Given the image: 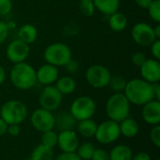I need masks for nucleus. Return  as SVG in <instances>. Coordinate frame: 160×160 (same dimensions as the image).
Returning a JSON list of instances; mask_svg holds the SVG:
<instances>
[{"mask_svg":"<svg viewBox=\"0 0 160 160\" xmlns=\"http://www.w3.org/2000/svg\"><path fill=\"white\" fill-rule=\"evenodd\" d=\"M124 95L130 104L143 106L155 99L152 84L142 79H132L127 82Z\"/></svg>","mask_w":160,"mask_h":160,"instance_id":"1","label":"nucleus"},{"mask_svg":"<svg viewBox=\"0 0 160 160\" xmlns=\"http://www.w3.org/2000/svg\"><path fill=\"white\" fill-rule=\"evenodd\" d=\"M10 82L20 90H29L37 83L36 70L25 61L14 64L10 70Z\"/></svg>","mask_w":160,"mask_h":160,"instance_id":"2","label":"nucleus"},{"mask_svg":"<svg viewBox=\"0 0 160 160\" xmlns=\"http://www.w3.org/2000/svg\"><path fill=\"white\" fill-rule=\"evenodd\" d=\"M106 113L110 120L120 123L129 116L130 103L124 93H114L106 103Z\"/></svg>","mask_w":160,"mask_h":160,"instance_id":"3","label":"nucleus"},{"mask_svg":"<svg viewBox=\"0 0 160 160\" xmlns=\"http://www.w3.org/2000/svg\"><path fill=\"white\" fill-rule=\"evenodd\" d=\"M28 115L26 105L18 99H11L5 102L0 109V118L8 125H21Z\"/></svg>","mask_w":160,"mask_h":160,"instance_id":"4","label":"nucleus"},{"mask_svg":"<svg viewBox=\"0 0 160 160\" xmlns=\"http://www.w3.org/2000/svg\"><path fill=\"white\" fill-rule=\"evenodd\" d=\"M43 56L47 64L55 67H64L72 58L70 48L62 42L50 44L45 49Z\"/></svg>","mask_w":160,"mask_h":160,"instance_id":"5","label":"nucleus"},{"mask_svg":"<svg viewBox=\"0 0 160 160\" xmlns=\"http://www.w3.org/2000/svg\"><path fill=\"white\" fill-rule=\"evenodd\" d=\"M96 112V101L88 96H81L75 98L71 103L69 110V112L77 122L91 119L95 115Z\"/></svg>","mask_w":160,"mask_h":160,"instance_id":"6","label":"nucleus"},{"mask_svg":"<svg viewBox=\"0 0 160 160\" xmlns=\"http://www.w3.org/2000/svg\"><path fill=\"white\" fill-rule=\"evenodd\" d=\"M120 136L119 123L109 119L98 125L95 139L100 144H111L115 142Z\"/></svg>","mask_w":160,"mask_h":160,"instance_id":"7","label":"nucleus"},{"mask_svg":"<svg viewBox=\"0 0 160 160\" xmlns=\"http://www.w3.org/2000/svg\"><path fill=\"white\" fill-rule=\"evenodd\" d=\"M112 74L110 70L102 65H92L85 72L86 82L96 89L105 88L109 85Z\"/></svg>","mask_w":160,"mask_h":160,"instance_id":"8","label":"nucleus"},{"mask_svg":"<svg viewBox=\"0 0 160 160\" xmlns=\"http://www.w3.org/2000/svg\"><path fill=\"white\" fill-rule=\"evenodd\" d=\"M30 122L32 127L37 131L42 133L54 129L55 116L52 112H49L42 108H38L31 113Z\"/></svg>","mask_w":160,"mask_h":160,"instance_id":"9","label":"nucleus"},{"mask_svg":"<svg viewBox=\"0 0 160 160\" xmlns=\"http://www.w3.org/2000/svg\"><path fill=\"white\" fill-rule=\"evenodd\" d=\"M63 101V95L57 90L54 85H47L44 87L38 98L40 108L49 112L56 111Z\"/></svg>","mask_w":160,"mask_h":160,"instance_id":"10","label":"nucleus"},{"mask_svg":"<svg viewBox=\"0 0 160 160\" xmlns=\"http://www.w3.org/2000/svg\"><path fill=\"white\" fill-rule=\"evenodd\" d=\"M131 36L133 40L142 47H149L156 39H158L155 36L154 28L150 24L142 22L136 23L132 27Z\"/></svg>","mask_w":160,"mask_h":160,"instance_id":"11","label":"nucleus"},{"mask_svg":"<svg viewBox=\"0 0 160 160\" xmlns=\"http://www.w3.org/2000/svg\"><path fill=\"white\" fill-rule=\"evenodd\" d=\"M30 53L29 45L20 39L11 41L6 49V56L13 64L24 62Z\"/></svg>","mask_w":160,"mask_h":160,"instance_id":"12","label":"nucleus"},{"mask_svg":"<svg viewBox=\"0 0 160 160\" xmlns=\"http://www.w3.org/2000/svg\"><path fill=\"white\" fill-rule=\"evenodd\" d=\"M80 144L77 133L74 130L60 131L58 134L57 146L63 153L76 152Z\"/></svg>","mask_w":160,"mask_h":160,"instance_id":"13","label":"nucleus"},{"mask_svg":"<svg viewBox=\"0 0 160 160\" xmlns=\"http://www.w3.org/2000/svg\"><path fill=\"white\" fill-rule=\"evenodd\" d=\"M142 79L149 83L159 82L160 63L156 59H146L145 62L140 67Z\"/></svg>","mask_w":160,"mask_h":160,"instance_id":"14","label":"nucleus"},{"mask_svg":"<svg viewBox=\"0 0 160 160\" xmlns=\"http://www.w3.org/2000/svg\"><path fill=\"white\" fill-rule=\"evenodd\" d=\"M142 120L150 125L157 126L160 123V101L153 99L142 106Z\"/></svg>","mask_w":160,"mask_h":160,"instance_id":"15","label":"nucleus"},{"mask_svg":"<svg viewBox=\"0 0 160 160\" xmlns=\"http://www.w3.org/2000/svg\"><path fill=\"white\" fill-rule=\"evenodd\" d=\"M37 82L42 85H52L59 77V71L57 67L51 64H45L41 66L37 71Z\"/></svg>","mask_w":160,"mask_h":160,"instance_id":"16","label":"nucleus"},{"mask_svg":"<svg viewBox=\"0 0 160 160\" xmlns=\"http://www.w3.org/2000/svg\"><path fill=\"white\" fill-rule=\"evenodd\" d=\"M119 128H120L121 135L128 139L136 137L140 131V127L138 122L129 116L119 123Z\"/></svg>","mask_w":160,"mask_h":160,"instance_id":"17","label":"nucleus"},{"mask_svg":"<svg viewBox=\"0 0 160 160\" xmlns=\"http://www.w3.org/2000/svg\"><path fill=\"white\" fill-rule=\"evenodd\" d=\"M77 121L69 112H62L55 116V127L59 131L73 130Z\"/></svg>","mask_w":160,"mask_h":160,"instance_id":"18","label":"nucleus"},{"mask_svg":"<svg viewBox=\"0 0 160 160\" xmlns=\"http://www.w3.org/2000/svg\"><path fill=\"white\" fill-rule=\"evenodd\" d=\"M95 8L105 15H112L118 11L120 0H93Z\"/></svg>","mask_w":160,"mask_h":160,"instance_id":"19","label":"nucleus"},{"mask_svg":"<svg viewBox=\"0 0 160 160\" xmlns=\"http://www.w3.org/2000/svg\"><path fill=\"white\" fill-rule=\"evenodd\" d=\"M38 38L37 28L30 23L23 24L18 30V39L22 40L26 44H32L36 41Z\"/></svg>","mask_w":160,"mask_h":160,"instance_id":"20","label":"nucleus"},{"mask_svg":"<svg viewBox=\"0 0 160 160\" xmlns=\"http://www.w3.org/2000/svg\"><path fill=\"white\" fill-rule=\"evenodd\" d=\"M54 86L64 96V95H70V94L74 93V91L76 90V87H77V83L72 77L63 76V77L57 79Z\"/></svg>","mask_w":160,"mask_h":160,"instance_id":"21","label":"nucleus"},{"mask_svg":"<svg viewBox=\"0 0 160 160\" xmlns=\"http://www.w3.org/2000/svg\"><path fill=\"white\" fill-rule=\"evenodd\" d=\"M97 128H98V124L92 118L78 121V125H77V130L79 134L83 138H87V139L95 137Z\"/></svg>","mask_w":160,"mask_h":160,"instance_id":"22","label":"nucleus"},{"mask_svg":"<svg viewBox=\"0 0 160 160\" xmlns=\"http://www.w3.org/2000/svg\"><path fill=\"white\" fill-rule=\"evenodd\" d=\"M109 154L111 160H131L133 156L131 148L127 144L115 145Z\"/></svg>","mask_w":160,"mask_h":160,"instance_id":"23","label":"nucleus"},{"mask_svg":"<svg viewBox=\"0 0 160 160\" xmlns=\"http://www.w3.org/2000/svg\"><path fill=\"white\" fill-rule=\"evenodd\" d=\"M109 25L111 29L114 32H122L126 29L128 25V18L122 12L116 11L115 13L110 15Z\"/></svg>","mask_w":160,"mask_h":160,"instance_id":"24","label":"nucleus"},{"mask_svg":"<svg viewBox=\"0 0 160 160\" xmlns=\"http://www.w3.org/2000/svg\"><path fill=\"white\" fill-rule=\"evenodd\" d=\"M30 158L32 160H53L54 159L53 149L46 147L39 143L31 152Z\"/></svg>","mask_w":160,"mask_h":160,"instance_id":"25","label":"nucleus"},{"mask_svg":"<svg viewBox=\"0 0 160 160\" xmlns=\"http://www.w3.org/2000/svg\"><path fill=\"white\" fill-rule=\"evenodd\" d=\"M96 150L95 145L92 142H82V144H79L76 154L82 160H91V158Z\"/></svg>","mask_w":160,"mask_h":160,"instance_id":"26","label":"nucleus"},{"mask_svg":"<svg viewBox=\"0 0 160 160\" xmlns=\"http://www.w3.org/2000/svg\"><path fill=\"white\" fill-rule=\"evenodd\" d=\"M41 142L40 144L53 149L55 146H57V140H58V134L52 129L49 131H45L41 133Z\"/></svg>","mask_w":160,"mask_h":160,"instance_id":"27","label":"nucleus"},{"mask_svg":"<svg viewBox=\"0 0 160 160\" xmlns=\"http://www.w3.org/2000/svg\"><path fill=\"white\" fill-rule=\"evenodd\" d=\"M127 85V81L121 76H112L109 85L114 93H124Z\"/></svg>","mask_w":160,"mask_h":160,"instance_id":"28","label":"nucleus"},{"mask_svg":"<svg viewBox=\"0 0 160 160\" xmlns=\"http://www.w3.org/2000/svg\"><path fill=\"white\" fill-rule=\"evenodd\" d=\"M79 8L81 12L85 17H91L95 13V5L93 0H80L79 1Z\"/></svg>","mask_w":160,"mask_h":160,"instance_id":"29","label":"nucleus"},{"mask_svg":"<svg viewBox=\"0 0 160 160\" xmlns=\"http://www.w3.org/2000/svg\"><path fill=\"white\" fill-rule=\"evenodd\" d=\"M147 9L150 18L158 23L160 22V0H153Z\"/></svg>","mask_w":160,"mask_h":160,"instance_id":"30","label":"nucleus"},{"mask_svg":"<svg viewBox=\"0 0 160 160\" xmlns=\"http://www.w3.org/2000/svg\"><path fill=\"white\" fill-rule=\"evenodd\" d=\"M150 140L151 142L157 147L159 148L160 147V126L157 125V126H153L151 131H150Z\"/></svg>","mask_w":160,"mask_h":160,"instance_id":"31","label":"nucleus"},{"mask_svg":"<svg viewBox=\"0 0 160 160\" xmlns=\"http://www.w3.org/2000/svg\"><path fill=\"white\" fill-rule=\"evenodd\" d=\"M91 160H111V158L109 152H107L106 150L101 148H96Z\"/></svg>","mask_w":160,"mask_h":160,"instance_id":"32","label":"nucleus"},{"mask_svg":"<svg viewBox=\"0 0 160 160\" xmlns=\"http://www.w3.org/2000/svg\"><path fill=\"white\" fill-rule=\"evenodd\" d=\"M9 27L6 22L0 21V45H2L8 38L9 34Z\"/></svg>","mask_w":160,"mask_h":160,"instance_id":"33","label":"nucleus"},{"mask_svg":"<svg viewBox=\"0 0 160 160\" xmlns=\"http://www.w3.org/2000/svg\"><path fill=\"white\" fill-rule=\"evenodd\" d=\"M146 55L143 53V52H137L135 53L132 54L131 56V62L133 65L137 66V67H141L146 60Z\"/></svg>","mask_w":160,"mask_h":160,"instance_id":"34","label":"nucleus"},{"mask_svg":"<svg viewBox=\"0 0 160 160\" xmlns=\"http://www.w3.org/2000/svg\"><path fill=\"white\" fill-rule=\"evenodd\" d=\"M12 9L11 0H0V16L8 14Z\"/></svg>","mask_w":160,"mask_h":160,"instance_id":"35","label":"nucleus"},{"mask_svg":"<svg viewBox=\"0 0 160 160\" xmlns=\"http://www.w3.org/2000/svg\"><path fill=\"white\" fill-rule=\"evenodd\" d=\"M67 72L69 73V74H73L75 72H77L79 70V64L77 63V61L73 60L72 58L64 66Z\"/></svg>","mask_w":160,"mask_h":160,"instance_id":"36","label":"nucleus"},{"mask_svg":"<svg viewBox=\"0 0 160 160\" xmlns=\"http://www.w3.org/2000/svg\"><path fill=\"white\" fill-rule=\"evenodd\" d=\"M151 52L153 54V56L155 57L156 60H160V40L159 39H156L151 45Z\"/></svg>","mask_w":160,"mask_h":160,"instance_id":"37","label":"nucleus"},{"mask_svg":"<svg viewBox=\"0 0 160 160\" xmlns=\"http://www.w3.org/2000/svg\"><path fill=\"white\" fill-rule=\"evenodd\" d=\"M54 160H82L78 155L76 154V152L74 153H61L60 155H58Z\"/></svg>","mask_w":160,"mask_h":160,"instance_id":"38","label":"nucleus"},{"mask_svg":"<svg viewBox=\"0 0 160 160\" xmlns=\"http://www.w3.org/2000/svg\"><path fill=\"white\" fill-rule=\"evenodd\" d=\"M7 133L11 137H17L21 133V127L20 125H8Z\"/></svg>","mask_w":160,"mask_h":160,"instance_id":"39","label":"nucleus"},{"mask_svg":"<svg viewBox=\"0 0 160 160\" xmlns=\"http://www.w3.org/2000/svg\"><path fill=\"white\" fill-rule=\"evenodd\" d=\"M131 160H152V158L146 152H139L132 156Z\"/></svg>","mask_w":160,"mask_h":160,"instance_id":"40","label":"nucleus"},{"mask_svg":"<svg viewBox=\"0 0 160 160\" xmlns=\"http://www.w3.org/2000/svg\"><path fill=\"white\" fill-rule=\"evenodd\" d=\"M152 84V89H153V94H154V98L156 100H159L160 101V84L159 82H155V83H151Z\"/></svg>","mask_w":160,"mask_h":160,"instance_id":"41","label":"nucleus"},{"mask_svg":"<svg viewBox=\"0 0 160 160\" xmlns=\"http://www.w3.org/2000/svg\"><path fill=\"white\" fill-rule=\"evenodd\" d=\"M136 4L142 8H144V9H147L148 7L151 5V3L153 2V0H135Z\"/></svg>","mask_w":160,"mask_h":160,"instance_id":"42","label":"nucleus"},{"mask_svg":"<svg viewBox=\"0 0 160 160\" xmlns=\"http://www.w3.org/2000/svg\"><path fill=\"white\" fill-rule=\"evenodd\" d=\"M7 129H8V124L2 118H0V137L7 134Z\"/></svg>","mask_w":160,"mask_h":160,"instance_id":"43","label":"nucleus"},{"mask_svg":"<svg viewBox=\"0 0 160 160\" xmlns=\"http://www.w3.org/2000/svg\"><path fill=\"white\" fill-rule=\"evenodd\" d=\"M6 77H7V74H6V70L5 68L0 65V85L3 84L6 81Z\"/></svg>","mask_w":160,"mask_h":160,"instance_id":"44","label":"nucleus"},{"mask_svg":"<svg viewBox=\"0 0 160 160\" xmlns=\"http://www.w3.org/2000/svg\"><path fill=\"white\" fill-rule=\"evenodd\" d=\"M153 28H154V33H155V36H156V38L159 39V38H160V24H159V22H158V23L157 24V26H156V27H153Z\"/></svg>","mask_w":160,"mask_h":160,"instance_id":"45","label":"nucleus"},{"mask_svg":"<svg viewBox=\"0 0 160 160\" xmlns=\"http://www.w3.org/2000/svg\"><path fill=\"white\" fill-rule=\"evenodd\" d=\"M23 160H32V159H31L30 158H24V159H23Z\"/></svg>","mask_w":160,"mask_h":160,"instance_id":"46","label":"nucleus"},{"mask_svg":"<svg viewBox=\"0 0 160 160\" xmlns=\"http://www.w3.org/2000/svg\"><path fill=\"white\" fill-rule=\"evenodd\" d=\"M157 160H160V159H159V158H158V159H157Z\"/></svg>","mask_w":160,"mask_h":160,"instance_id":"47","label":"nucleus"}]
</instances>
